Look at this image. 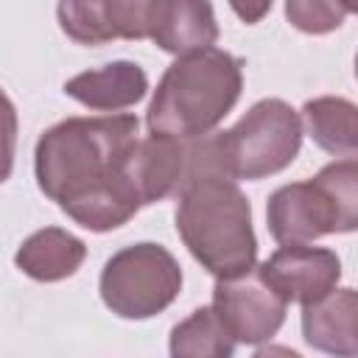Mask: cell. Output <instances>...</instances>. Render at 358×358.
<instances>
[{"instance_id": "6da1fadb", "label": "cell", "mask_w": 358, "mask_h": 358, "mask_svg": "<svg viewBox=\"0 0 358 358\" xmlns=\"http://www.w3.org/2000/svg\"><path fill=\"white\" fill-rule=\"evenodd\" d=\"M134 145V115L67 117L36 140V185L84 229H117L143 207L126 173Z\"/></svg>"}, {"instance_id": "7a4b0ae2", "label": "cell", "mask_w": 358, "mask_h": 358, "mask_svg": "<svg viewBox=\"0 0 358 358\" xmlns=\"http://www.w3.org/2000/svg\"><path fill=\"white\" fill-rule=\"evenodd\" d=\"M243 62L221 48L179 56L159 78L145 112L151 134L176 140L207 137L238 103Z\"/></svg>"}, {"instance_id": "3957f363", "label": "cell", "mask_w": 358, "mask_h": 358, "mask_svg": "<svg viewBox=\"0 0 358 358\" xmlns=\"http://www.w3.org/2000/svg\"><path fill=\"white\" fill-rule=\"evenodd\" d=\"M299 145V115L280 98H263L232 129L190 140L187 182L199 176L257 182L288 168L296 159Z\"/></svg>"}, {"instance_id": "277c9868", "label": "cell", "mask_w": 358, "mask_h": 358, "mask_svg": "<svg viewBox=\"0 0 358 358\" xmlns=\"http://www.w3.org/2000/svg\"><path fill=\"white\" fill-rule=\"evenodd\" d=\"M176 232L215 280H232L255 268L252 204L232 179L199 176L187 182L179 193Z\"/></svg>"}, {"instance_id": "5b68a950", "label": "cell", "mask_w": 358, "mask_h": 358, "mask_svg": "<svg viewBox=\"0 0 358 358\" xmlns=\"http://www.w3.org/2000/svg\"><path fill=\"white\" fill-rule=\"evenodd\" d=\"M182 291V268L159 243H134L115 252L101 271V299L120 319L162 313Z\"/></svg>"}, {"instance_id": "8992f818", "label": "cell", "mask_w": 358, "mask_h": 358, "mask_svg": "<svg viewBox=\"0 0 358 358\" xmlns=\"http://www.w3.org/2000/svg\"><path fill=\"white\" fill-rule=\"evenodd\" d=\"M288 302L263 280L257 268L249 274L218 280L213 288V310L235 341L263 344L285 322Z\"/></svg>"}, {"instance_id": "52a82bcc", "label": "cell", "mask_w": 358, "mask_h": 358, "mask_svg": "<svg viewBox=\"0 0 358 358\" xmlns=\"http://www.w3.org/2000/svg\"><path fill=\"white\" fill-rule=\"evenodd\" d=\"M257 271L285 302H299L305 308L336 291L341 260L333 249L299 243L280 246L268 260L257 266Z\"/></svg>"}, {"instance_id": "ba28073f", "label": "cell", "mask_w": 358, "mask_h": 358, "mask_svg": "<svg viewBox=\"0 0 358 358\" xmlns=\"http://www.w3.org/2000/svg\"><path fill=\"white\" fill-rule=\"evenodd\" d=\"M268 232L282 246L310 243L322 235L336 232V215L324 196V190L308 179L282 185L268 196L266 204Z\"/></svg>"}, {"instance_id": "9c48e42d", "label": "cell", "mask_w": 358, "mask_h": 358, "mask_svg": "<svg viewBox=\"0 0 358 358\" xmlns=\"http://www.w3.org/2000/svg\"><path fill=\"white\" fill-rule=\"evenodd\" d=\"M126 173L143 207L168 196H179L190 173V140L165 134H148L145 140H137L129 154Z\"/></svg>"}, {"instance_id": "30bf717a", "label": "cell", "mask_w": 358, "mask_h": 358, "mask_svg": "<svg viewBox=\"0 0 358 358\" xmlns=\"http://www.w3.org/2000/svg\"><path fill=\"white\" fill-rule=\"evenodd\" d=\"M62 31L78 45H103L112 39H148V0L59 3Z\"/></svg>"}, {"instance_id": "8fae6325", "label": "cell", "mask_w": 358, "mask_h": 358, "mask_svg": "<svg viewBox=\"0 0 358 358\" xmlns=\"http://www.w3.org/2000/svg\"><path fill=\"white\" fill-rule=\"evenodd\" d=\"M148 39L176 59L213 48L218 39L213 6L193 0H148Z\"/></svg>"}, {"instance_id": "7c38bea8", "label": "cell", "mask_w": 358, "mask_h": 358, "mask_svg": "<svg viewBox=\"0 0 358 358\" xmlns=\"http://www.w3.org/2000/svg\"><path fill=\"white\" fill-rule=\"evenodd\" d=\"M305 341L333 358H358V291L341 288L302 308Z\"/></svg>"}, {"instance_id": "4fadbf2b", "label": "cell", "mask_w": 358, "mask_h": 358, "mask_svg": "<svg viewBox=\"0 0 358 358\" xmlns=\"http://www.w3.org/2000/svg\"><path fill=\"white\" fill-rule=\"evenodd\" d=\"M64 92L98 112L134 106L148 92V76L134 62H109L98 70H84L64 81Z\"/></svg>"}, {"instance_id": "5bb4252c", "label": "cell", "mask_w": 358, "mask_h": 358, "mask_svg": "<svg viewBox=\"0 0 358 358\" xmlns=\"http://www.w3.org/2000/svg\"><path fill=\"white\" fill-rule=\"evenodd\" d=\"M87 257L84 241L70 235L62 227H45L22 241V246L14 255V263L20 271L39 282H59L64 277H73Z\"/></svg>"}, {"instance_id": "9a60e30c", "label": "cell", "mask_w": 358, "mask_h": 358, "mask_svg": "<svg viewBox=\"0 0 358 358\" xmlns=\"http://www.w3.org/2000/svg\"><path fill=\"white\" fill-rule=\"evenodd\" d=\"M310 140L341 159H358V106L347 98L322 95L302 106Z\"/></svg>"}, {"instance_id": "2e32d148", "label": "cell", "mask_w": 358, "mask_h": 358, "mask_svg": "<svg viewBox=\"0 0 358 358\" xmlns=\"http://www.w3.org/2000/svg\"><path fill=\"white\" fill-rule=\"evenodd\" d=\"M171 358H232L235 338L213 308H196L171 330Z\"/></svg>"}, {"instance_id": "e0dca14e", "label": "cell", "mask_w": 358, "mask_h": 358, "mask_svg": "<svg viewBox=\"0 0 358 358\" xmlns=\"http://www.w3.org/2000/svg\"><path fill=\"white\" fill-rule=\"evenodd\" d=\"M313 182L324 190L333 215L336 232H355L358 229V159H336L324 165Z\"/></svg>"}, {"instance_id": "ac0fdd59", "label": "cell", "mask_w": 358, "mask_h": 358, "mask_svg": "<svg viewBox=\"0 0 358 358\" xmlns=\"http://www.w3.org/2000/svg\"><path fill=\"white\" fill-rule=\"evenodd\" d=\"M285 17L294 28L305 34L336 31L347 17V3H319V0H291L285 3Z\"/></svg>"}, {"instance_id": "d6986e66", "label": "cell", "mask_w": 358, "mask_h": 358, "mask_svg": "<svg viewBox=\"0 0 358 358\" xmlns=\"http://www.w3.org/2000/svg\"><path fill=\"white\" fill-rule=\"evenodd\" d=\"M252 358H302V355L294 352L291 347H282V344H266V347H260Z\"/></svg>"}, {"instance_id": "ffe728a7", "label": "cell", "mask_w": 358, "mask_h": 358, "mask_svg": "<svg viewBox=\"0 0 358 358\" xmlns=\"http://www.w3.org/2000/svg\"><path fill=\"white\" fill-rule=\"evenodd\" d=\"M232 11H235L241 20H246V22H257L266 11H271V3H260V6H232Z\"/></svg>"}, {"instance_id": "44dd1931", "label": "cell", "mask_w": 358, "mask_h": 358, "mask_svg": "<svg viewBox=\"0 0 358 358\" xmlns=\"http://www.w3.org/2000/svg\"><path fill=\"white\" fill-rule=\"evenodd\" d=\"M355 78H358V53H355Z\"/></svg>"}]
</instances>
